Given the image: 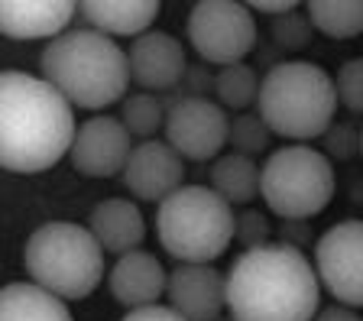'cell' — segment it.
Instances as JSON below:
<instances>
[{"label": "cell", "mask_w": 363, "mask_h": 321, "mask_svg": "<svg viewBox=\"0 0 363 321\" xmlns=\"http://www.w3.org/2000/svg\"><path fill=\"white\" fill-rule=\"evenodd\" d=\"M75 107L43 75H0V166L33 176L52 169L75 146Z\"/></svg>", "instance_id": "obj_1"}, {"label": "cell", "mask_w": 363, "mask_h": 321, "mask_svg": "<svg viewBox=\"0 0 363 321\" xmlns=\"http://www.w3.org/2000/svg\"><path fill=\"white\" fill-rule=\"evenodd\" d=\"M227 312L234 321H315L321 312L315 263L282 240L243 250L227 269Z\"/></svg>", "instance_id": "obj_2"}, {"label": "cell", "mask_w": 363, "mask_h": 321, "mask_svg": "<svg viewBox=\"0 0 363 321\" xmlns=\"http://www.w3.org/2000/svg\"><path fill=\"white\" fill-rule=\"evenodd\" d=\"M39 72L52 88H59L72 107L104 111L127 101L130 81V52H123L111 36L98 30H68L59 39L45 43L39 55Z\"/></svg>", "instance_id": "obj_3"}, {"label": "cell", "mask_w": 363, "mask_h": 321, "mask_svg": "<svg viewBox=\"0 0 363 321\" xmlns=\"http://www.w3.org/2000/svg\"><path fill=\"white\" fill-rule=\"evenodd\" d=\"M337 81L321 65L305 59H282L266 69L259 84V117L276 137L308 143L321 140L337 114Z\"/></svg>", "instance_id": "obj_4"}, {"label": "cell", "mask_w": 363, "mask_h": 321, "mask_svg": "<svg viewBox=\"0 0 363 321\" xmlns=\"http://www.w3.org/2000/svg\"><path fill=\"white\" fill-rule=\"evenodd\" d=\"M156 237L179 263H214L237 240L234 205L211 185H182L156 208Z\"/></svg>", "instance_id": "obj_5"}, {"label": "cell", "mask_w": 363, "mask_h": 321, "mask_svg": "<svg viewBox=\"0 0 363 321\" xmlns=\"http://www.w3.org/2000/svg\"><path fill=\"white\" fill-rule=\"evenodd\" d=\"M23 263L36 286L59 298H88L104 279V250L75 221H45L23 247Z\"/></svg>", "instance_id": "obj_6"}, {"label": "cell", "mask_w": 363, "mask_h": 321, "mask_svg": "<svg viewBox=\"0 0 363 321\" xmlns=\"http://www.w3.org/2000/svg\"><path fill=\"white\" fill-rule=\"evenodd\" d=\"M337 191L334 166L321 150L305 143L279 146L263 162L266 208L282 221H308L331 205Z\"/></svg>", "instance_id": "obj_7"}, {"label": "cell", "mask_w": 363, "mask_h": 321, "mask_svg": "<svg viewBox=\"0 0 363 321\" xmlns=\"http://www.w3.org/2000/svg\"><path fill=\"white\" fill-rule=\"evenodd\" d=\"M189 43L204 65H240L259 43L257 16L240 0H198L189 13Z\"/></svg>", "instance_id": "obj_8"}, {"label": "cell", "mask_w": 363, "mask_h": 321, "mask_svg": "<svg viewBox=\"0 0 363 321\" xmlns=\"http://www.w3.org/2000/svg\"><path fill=\"white\" fill-rule=\"evenodd\" d=\"M315 269L337 305L363 308V221L328 227L315 244Z\"/></svg>", "instance_id": "obj_9"}, {"label": "cell", "mask_w": 363, "mask_h": 321, "mask_svg": "<svg viewBox=\"0 0 363 321\" xmlns=\"http://www.w3.org/2000/svg\"><path fill=\"white\" fill-rule=\"evenodd\" d=\"M166 143L189 162L218 159L230 143V117L211 98H182L169 107Z\"/></svg>", "instance_id": "obj_10"}, {"label": "cell", "mask_w": 363, "mask_h": 321, "mask_svg": "<svg viewBox=\"0 0 363 321\" xmlns=\"http://www.w3.org/2000/svg\"><path fill=\"white\" fill-rule=\"evenodd\" d=\"M133 153V133L123 127L121 117H91L78 127L75 146H72V166L88 179L123 176V169Z\"/></svg>", "instance_id": "obj_11"}, {"label": "cell", "mask_w": 363, "mask_h": 321, "mask_svg": "<svg viewBox=\"0 0 363 321\" xmlns=\"http://www.w3.org/2000/svg\"><path fill=\"white\" fill-rule=\"evenodd\" d=\"M123 185L140 201H162L185 185V159L166 140H143L133 146L130 162L123 169Z\"/></svg>", "instance_id": "obj_12"}, {"label": "cell", "mask_w": 363, "mask_h": 321, "mask_svg": "<svg viewBox=\"0 0 363 321\" xmlns=\"http://www.w3.org/2000/svg\"><path fill=\"white\" fill-rule=\"evenodd\" d=\"M166 295L185 321H218L227 308V276L211 263H179L169 273Z\"/></svg>", "instance_id": "obj_13"}, {"label": "cell", "mask_w": 363, "mask_h": 321, "mask_svg": "<svg viewBox=\"0 0 363 321\" xmlns=\"http://www.w3.org/2000/svg\"><path fill=\"white\" fill-rule=\"evenodd\" d=\"M130 72L143 91H175L189 72L185 46L172 33L150 30L130 46Z\"/></svg>", "instance_id": "obj_14"}, {"label": "cell", "mask_w": 363, "mask_h": 321, "mask_svg": "<svg viewBox=\"0 0 363 321\" xmlns=\"http://www.w3.org/2000/svg\"><path fill=\"white\" fill-rule=\"evenodd\" d=\"M107 286H111L113 302L123 305L127 312H133V308L159 305V298L169 289V273L159 263V257H152L146 250H133L113 263Z\"/></svg>", "instance_id": "obj_15"}, {"label": "cell", "mask_w": 363, "mask_h": 321, "mask_svg": "<svg viewBox=\"0 0 363 321\" xmlns=\"http://www.w3.org/2000/svg\"><path fill=\"white\" fill-rule=\"evenodd\" d=\"M78 4L68 0H4L0 4V30L10 39H59L68 33Z\"/></svg>", "instance_id": "obj_16"}, {"label": "cell", "mask_w": 363, "mask_h": 321, "mask_svg": "<svg viewBox=\"0 0 363 321\" xmlns=\"http://www.w3.org/2000/svg\"><path fill=\"white\" fill-rule=\"evenodd\" d=\"M88 230L94 234V240L101 244V250L113 253L117 260L127 257V253H133V250H140V244L146 240L143 211H140L130 198L101 201L88 218Z\"/></svg>", "instance_id": "obj_17"}, {"label": "cell", "mask_w": 363, "mask_h": 321, "mask_svg": "<svg viewBox=\"0 0 363 321\" xmlns=\"http://www.w3.org/2000/svg\"><path fill=\"white\" fill-rule=\"evenodd\" d=\"M82 16L91 23V30L104 36H130L140 39L152 30L159 16L156 0H84Z\"/></svg>", "instance_id": "obj_18"}, {"label": "cell", "mask_w": 363, "mask_h": 321, "mask_svg": "<svg viewBox=\"0 0 363 321\" xmlns=\"http://www.w3.org/2000/svg\"><path fill=\"white\" fill-rule=\"evenodd\" d=\"M0 321H75L65 298L36 283H10L0 292Z\"/></svg>", "instance_id": "obj_19"}, {"label": "cell", "mask_w": 363, "mask_h": 321, "mask_svg": "<svg viewBox=\"0 0 363 321\" xmlns=\"http://www.w3.org/2000/svg\"><path fill=\"white\" fill-rule=\"evenodd\" d=\"M211 188L218 191L224 201H230V205H250L253 198H259L263 169L257 166L253 156L224 153V156H218L211 166Z\"/></svg>", "instance_id": "obj_20"}, {"label": "cell", "mask_w": 363, "mask_h": 321, "mask_svg": "<svg viewBox=\"0 0 363 321\" xmlns=\"http://www.w3.org/2000/svg\"><path fill=\"white\" fill-rule=\"evenodd\" d=\"M305 13L328 39H354L363 33V0H311Z\"/></svg>", "instance_id": "obj_21"}, {"label": "cell", "mask_w": 363, "mask_h": 321, "mask_svg": "<svg viewBox=\"0 0 363 321\" xmlns=\"http://www.w3.org/2000/svg\"><path fill=\"white\" fill-rule=\"evenodd\" d=\"M166 117H169V107L150 91L127 94V101L121 104L123 127L140 140H152L159 130H166Z\"/></svg>", "instance_id": "obj_22"}, {"label": "cell", "mask_w": 363, "mask_h": 321, "mask_svg": "<svg viewBox=\"0 0 363 321\" xmlns=\"http://www.w3.org/2000/svg\"><path fill=\"white\" fill-rule=\"evenodd\" d=\"M259 84H263V78L250 69L247 62H240V65H227V69L218 72L214 94H218L220 107L247 111L250 104H257L259 101Z\"/></svg>", "instance_id": "obj_23"}, {"label": "cell", "mask_w": 363, "mask_h": 321, "mask_svg": "<svg viewBox=\"0 0 363 321\" xmlns=\"http://www.w3.org/2000/svg\"><path fill=\"white\" fill-rule=\"evenodd\" d=\"M311 36H315V26H311V20H308L305 10L276 16V20L269 23V39L279 52H302V49L311 46Z\"/></svg>", "instance_id": "obj_24"}, {"label": "cell", "mask_w": 363, "mask_h": 321, "mask_svg": "<svg viewBox=\"0 0 363 321\" xmlns=\"http://www.w3.org/2000/svg\"><path fill=\"white\" fill-rule=\"evenodd\" d=\"M269 137L272 130L266 127V120L259 114H240L237 120H230V146H234V153L257 159L259 153L269 150Z\"/></svg>", "instance_id": "obj_25"}, {"label": "cell", "mask_w": 363, "mask_h": 321, "mask_svg": "<svg viewBox=\"0 0 363 321\" xmlns=\"http://www.w3.org/2000/svg\"><path fill=\"white\" fill-rule=\"evenodd\" d=\"M321 153L328 159H340V162L354 159L360 153V130L350 120H334L331 130L321 137Z\"/></svg>", "instance_id": "obj_26"}, {"label": "cell", "mask_w": 363, "mask_h": 321, "mask_svg": "<svg viewBox=\"0 0 363 321\" xmlns=\"http://www.w3.org/2000/svg\"><path fill=\"white\" fill-rule=\"evenodd\" d=\"M337 81V98L347 107L350 114H363V55L347 59L340 65V72L334 75Z\"/></svg>", "instance_id": "obj_27"}, {"label": "cell", "mask_w": 363, "mask_h": 321, "mask_svg": "<svg viewBox=\"0 0 363 321\" xmlns=\"http://www.w3.org/2000/svg\"><path fill=\"white\" fill-rule=\"evenodd\" d=\"M237 244L243 250H257V247L269 244V221H266L263 211L247 208V211L237 214Z\"/></svg>", "instance_id": "obj_28"}, {"label": "cell", "mask_w": 363, "mask_h": 321, "mask_svg": "<svg viewBox=\"0 0 363 321\" xmlns=\"http://www.w3.org/2000/svg\"><path fill=\"white\" fill-rule=\"evenodd\" d=\"M214 84H218V75H214L204 62H198V65H189V72H185V78H182V84L172 91V101H169V107L175 104V101L182 98H208V94L214 91Z\"/></svg>", "instance_id": "obj_29"}, {"label": "cell", "mask_w": 363, "mask_h": 321, "mask_svg": "<svg viewBox=\"0 0 363 321\" xmlns=\"http://www.w3.org/2000/svg\"><path fill=\"white\" fill-rule=\"evenodd\" d=\"M279 240L289 244V247H298V250H305L308 244H318L315 230H311L308 221H282L279 224Z\"/></svg>", "instance_id": "obj_30"}, {"label": "cell", "mask_w": 363, "mask_h": 321, "mask_svg": "<svg viewBox=\"0 0 363 321\" xmlns=\"http://www.w3.org/2000/svg\"><path fill=\"white\" fill-rule=\"evenodd\" d=\"M121 321H185V318L169 305H146V308H133V312H127Z\"/></svg>", "instance_id": "obj_31"}, {"label": "cell", "mask_w": 363, "mask_h": 321, "mask_svg": "<svg viewBox=\"0 0 363 321\" xmlns=\"http://www.w3.org/2000/svg\"><path fill=\"white\" fill-rule=\"evenodd\" d=\"M250 10H253V13H269L272 20H276V16L295 13V10H298V4H295V0H253V4H250Z\"/></svg>", "instance_id": "obj_32"}, {"label": "cell", "mask_w": 363, "mask_h": 321, "mask_svg": "<svg viewBox=\"0 0 363 321\" xmlns=\"http://www.w3.org/2000/svg\"><path fill=\"white\" fill-rule=\"evenodd\" d=\"M315 321H363L357 308H347V305H328L315 315Z\"/></svg>", "instance_id": "obj_33"}, {"label": "cell", "mask_w": 363, "mask_h": 321, "mask_svg": "<svg viewBox=\"0 0 363 321\" xmlns=\"http://www.w3.org/2000/svg\"><path fill=\"white\" fill-rule=\"evenodd\" d=\"M360 156H363V130H360Z\"/></svg>", "instance_id": "obj_34"}, {"label": "cell", "mask_w": 363, "mask_h": 321, "mask_svg": "<svg viewBox=\"0 0 363 321\" xmlns=\"http://www.w3.org/2000/svg\"><path fill=\"white\" fill-rule=\"evenodd\" d=\"M218 321H234V318H218Z\"/></svg>", "instance_id": "obj_35"}]
</instances>
